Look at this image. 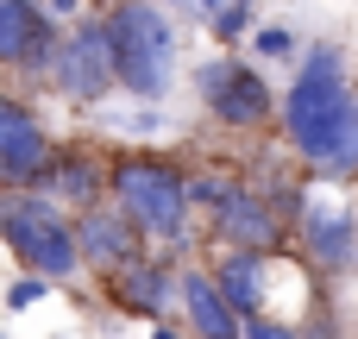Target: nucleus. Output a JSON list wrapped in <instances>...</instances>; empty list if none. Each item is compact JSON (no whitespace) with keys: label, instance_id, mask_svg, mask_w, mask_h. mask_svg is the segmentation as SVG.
I'll list each match as a JSON object with an SVG mask.
<instances>
[{"label":"nucleus","instance_id":"nucleus-1","mask_svg":"<svg viewBox=\"0 0 358 339\" xmlns=\"http://www.w3.org/2000/svg\"><path fill=\"white\" fill-rule=\"evenodd\" d=\"M107 201L145 233V245H157L164 258H182L195 252V226H189V182H182V164L176 157H157V151H126L107 164Z\"/></svg>","mask_w":358,"mask_h":339},{"label":"nucleus","instance_id":"nucleus-2","mask_svg":"<svg viewBox=\"0 0 358 339\" xmlns=\"http://www.w3.org/2000/svg\"><path fill=\"white\" fill-rule=\"evenodd\" d=\"M352 94L358 88H352V75H346V50L334 38H308L296 50V75H289L283 101H277V126H283V145H289L296 164L327 138V126L346 113Z\"/></svg>","mask_w":358,"mask_h":339},{"label":"nucleus","instance_id":"nucleus-3","mask_svg":"<svg viewBox=\"0 0 358 339\" xmlns=\"http://www.w3.org/2000/svg\"><path fill=\"white\" fill-rule=\"evenodd\" d=\"M101 19H107V44H113V82L132 101L157 107L176 82V25H170V13L157 0H113Z\"/></svg>","mask_w":358,"mask_h":339},{"label":"nucleus","instance_id":"nucleus-4","mask_svg":"<svg viewBox=\"0 0 358 339\" xmlns=\"http://www.w3.org/2000/svg\"><path fill=\"white\" fill-rule=\"evenodd\" d=\"M0 245H6L25 271H38V277H50V283H69V277L82 271L69 208L50 201L44 189L0 182Z\"/></svg>","mask_w":358,"mask_h":339},{"label":"nucleus","instance_id":"nucleus-5","mask_svg":"<svg viewBox=\"0 0 358 339\" xmlns=\"http://www.w3.org/2000/svg\"><path fill=\"white\" fill-rule=\"evenodd\" d=\"M195 94H201V107L220 120V126H233V132H258V126H271L277 120V94H271V82H264V69L258 63H245V57H208L201 69H195Z\"/></svg>","mask_w":358,"mask_h":339},{"label":"nucleus","instance_id":"nucleus-6","mask_svg":"<svg viewBox=\"0 0 358 339\" xmlns=\"http://www.w3.org/2000/svg\"><path fill=\"white\" fill-rule=\"evenodd\" d=\"M44 88H57V94L76 101V107H94V101H107V94L120 88V82H113V44H107V19H101V13L76 19V25L57 38V57H50Z\"/></svg>","mask_w":358,"mask_h":339},{"label":"nucleus","instance_id":"nucleus-7","mask_svg":"<svg viewBox=\"0 0 358 339\" xmlns=\"http://www.w3.org/2000/svg\"><path fill=\"white\" fill-rule=\"evenodd\" d=\"M63 19H50L38 0H0V69H19L25 82L50 75Z\"/></svg>","mask_w":358,"mask_h":339},{"label":"nucleus","instance_id":"nucleus-8","mask_svg":"<svg viewBox=\"0 0 358 339\" xmlns=\"http://www.w3.org/2000/svg\"><path fill=\"white\" fill-rule=\"evenodd\" d=\"M69 226H76V258H82V271H94V277H107V271L145 258V233H138L113 201H88V208H76Z\"/></svg>","mask_w":358,"mask_h":339},{"label":"nucleus","instance_id":"nucleus-9","mask_svg":"<svg viewBox=\"0 0 358 339\" xmlns=\"http://www.w3.org/2000/svg\"><path fill=\"white\" fill-rule=\"evenodd\" d=\"M208 233H214V245H252V252H277V245L289 239L283 214H277L252 182H233V195L208 208Z\"/></svg>","mask_w":358,"mask_h":339},{"label":"nucleus","instance_id":"nucleus-10","mask_svg":"<svg viewBox=\"0 0 358 339\" xmlns=\"http://www.w3.org/2000/svg\"><path fill=\"white\" fill-rule=\"evenodd\" d=\"M44 164H50V132H44V120H38L25 101H13V94L0 88V182L31 189V182L44 176Z\"/></svg>","mask_w":358,"mask_h":339},{"label":"nucleus","instance_id":"nucleus-11","mask_svg":"<svg viewBox=\"0 0 358 339\" xmlns=\"http://www.w3.org/2000/svg\"><path fill=\"white\" fill-rule=\"evenodd\" d=\"M101 283H107V302L120 315H138V321H157L176 302V264L170 258H151V252L132 258V264H120V271H107Z\"/></svg>","mask_w":358,"mask_h":339},{"label":"nucleus","instance_id":"nucleus-12","mask_svg":"<svg viewBox=\"0 0 358 339\" xmlns=\"http://www.w3.org/2000/svg\"><path fill=\"white\" fill-rule=\"evenodd\" d=\"M289 233L302 239V252L327 271V277H346L358 258V220L352 214H340V208H321L315 195L302 201V214L289 220Z\"/></svg>","mask_w":358,"mask_h":339},{"label":"nucleus","instance_id":"nucleus-13","mask_svg":"<svg viewBox=\"0 0 358 339\" xmlns=\"http://www.w3.org/2000/svg\"><path fill=\"white\" fill-rule=\"evenodd\" d=\"M31 189H44V195L63 201V208H88V201L107 195V164H101L88 145H50V164H44V176H38Z\"/></svg>","mask_w":358,"mask_h":339},{"label":"nucleus","instance_id":"nucleus-14","mask_svg":"<svg viewBox=\"0 0 358 339\" xmlns=\"http://www.w3.org/2000/svg\"><path fill=\"white\" fill-rule=\"evenodd\" d=\"M176 302H182V327H189V339H239V315L227 308L214 271L182 264V271H176Z\"/></svg>","mask_w":358,"mask_h":339},{"label":"nucleus","instance_id":"nucleus-15","mask_svg":"<svg viewBox=\"0 0 358 339\" xmlns=\"http://www.w3.org/2000/svg\"><path fill=\"white\" fill-rule=\"evenodd\" d=\"M277 252H252V245H220L214 258V283L227 296V308L245 321V315H264V264Z\"/></svg>","mask_w":358,"mask_h":339},{"label":"nucleus","instance_id":"nucleus-16","mask_svg":"<svg viewBox=\"0 0 358 339\" xmlns=\"http://www.w3.org/2000/svg\"><path fill=\"white\" fill-rule=\"evenodd\" d=\"M302 170L308 176H327V182H352L358 176V94L346 101V113L327 126V138L302 157Z\"/></svg>","mask_w":358,"mask_h":339},{"label":"nucleus","instance_id":"nucleus-17","mask_svg":"<svg viewBox=\"0 0 358 339\" xmlns=\"http://www.w3.org/2000/svg\"><path fill=\"white\" fill-rule=\"evenodd\" d=\"M252 6H258V0H220V6L208 13V31H214V38H220L227 50H233V44H239V38L252 31Z\"/></svg>","mask_w":358,"mask_h":339},{"label":"nucleus","instance_id":"nucleus-18","mask_svg":"<svg viewBox=\"0 0 358 339\" xmlns=\"http://www.w3.org/2000/svg\"><path fill=\"white\" fill-rule=\"evenodd\" d=\"M245 38H252V50H258V57H296V50H302L296 25H283V19H264V25H252Z\"/></svg>","mask_w":358,"mask_h":339},{"label":"nucleus","instance_id":"nucleus-19","mask_svg":"<svg viewBox=\"0 0 358 339\" xmlns=\"http://www.w3.org/2000/svg\"><path fill=\"white\" fill-rule=\"evenodd\" d=\"M182 182H189V208H214V201L233 195L239 176H227V170H182Z\"/></svg>","mask_w":358,"mask_h":339},{"label":"nucleus","instance_id":"nucleus-20","mask_svg":"<svg viewBox=\"0 0 358 339\" xmlns=\"http://www.w3.org/2000/svg\"><path fill=\"white\" fill-rule=\"evenodd\" d=\"M239 339H302V327H296V321H277V315L264 308V315H245V321H239Z\"/></svg>","mask_w":358,"mask_h":339},{"label":"nucleus","instance_id":"nucleus-21","mask_svg":"<svg viewBox=\"0 0 358 339\" xmlns=\"http://www.w3.org/2000/svg\"><path fill=\"white\" fill-rule=\"evenodd\" d=\"M50 296V277H38V271H25L13 289H6V308H31V302H44Z\"/></svg>","mask_w":358,"mask_h":339},{"label":"nucleus","instance_id":"nucleus-22","mask_svg":"<svg viewBox=\"0 0 358 339\" xmlns=\"http://www.w3.org/2000/svg\"><path fill=\"white\" fill-rule=\"evenodd\" d=\"M302 339H340V321H334V315H315V321L302 327Z\"/></svg>","mask_w":358,"mask_h":339},{"label":"nucleus","instance_id":"nucleus-23","mask_svg":"<svg viewBox=\"0 0 358 339\" xmlns=\"http://www.w3.org/2000/svg\"><path fill=\"white\" fill-rule=\"evenodd\" d=\"M151 339H189V327H176L170 315H157V321H151Z\"/></svg>","mask_w":358,"mask_h":339},{"label":"nucleus","instance_id":"nucleus-24","mask_svg":"<svg viewBox=\"0 0 358 339\" xmlns=\"http://www.w3.org/2000/svg\"><path fill=\"white\" fill-rule=\"evenodd\" d=\"M38 6H44L50 19H69V13H82V0H38Z\"/></svg>","mask_w":358,"mask_h":339},{"label":"nucleus","instance_id":"nucleus-25","mask_svg":"<svg viewBox=\"0 0 358 339\" xmlns=\"http://www.w3.org/2000/svg\"><path fill=\"white\" fill-rule=\"evenodd\" d=\"M352 271H358V258H352Z\"/></svg>","mask_w":358,"mask_h":339}]
</instances>
